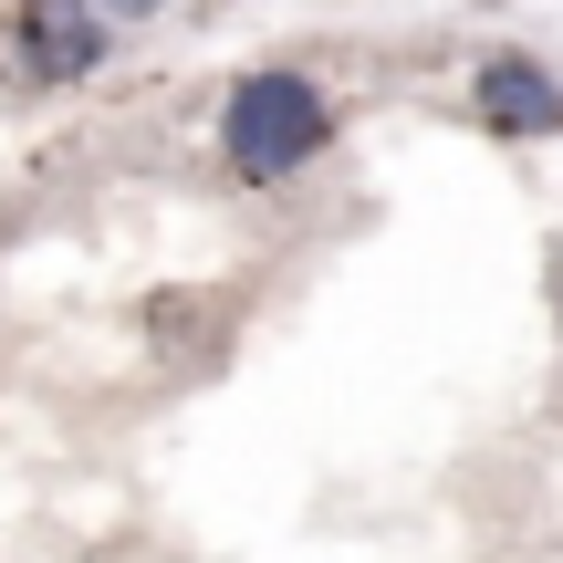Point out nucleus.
Here are the masks:
<instances>
[{
	"label": "nucleus",
	"mask_w": 563,
	"mask_h": 563,
	"mask_svg": "<svg viewBox=\"0 0 563 563\" xmlns=\"http://www.w3.org/2000/svg\"><path fill=\"white\" fill-rule=\"evenodd\" d=\"M470 104H481L490 136H563V74L532 53H490L470 74Z\"/></svg>",
	"instance_id": "obj_3"
},
{
	"label": "nucleus",
	"mask_w": 563,
	"mask_h": 563,
	"mask_svg": "<svg viewBox=\"0 0 563 563\" xmlns=\"http://www.w3.org/2000/svg\"><path fill=\"white\" fill-rule=\"evenodd\" d=\"M104 53H115V21L95 0H21L11 11V63L32 84H84Z\"/></svg>",
	"instance_id": "obj_2"
},
{
	"label": "nucleus",
	"mask_w": 563,
	"mask_h": 563,
	"mask_svg": "<svg viewBox=\"0 0 563 563\" xmlns=\"http://www.w3.org/2000/svg\"><path fill=\"white\" fill-rule=\"evenodd\" d=\"M95 11H104V21H115V32H125V21H157L167 0H95Z\"/></svg>",
	"instance_id": "obj_4"
},
{
	"label": "nucleus",
	"mask_w": 563,
	"mask_h": 563,
	"mask_svg": "<svg viewBox=\"0 0 563 563\" xmlns=\"http://www.w3.org/2000/svg\"><path fill=\"white\" fill-rule=\"evenodd\" d=\"M323 146H334V95H323L313 74L272 63V74H241V84H230V104H220V167L241 188L302 178Z\"/></svg>",
	"instance_id": "obj_1"
}]
</instances>
